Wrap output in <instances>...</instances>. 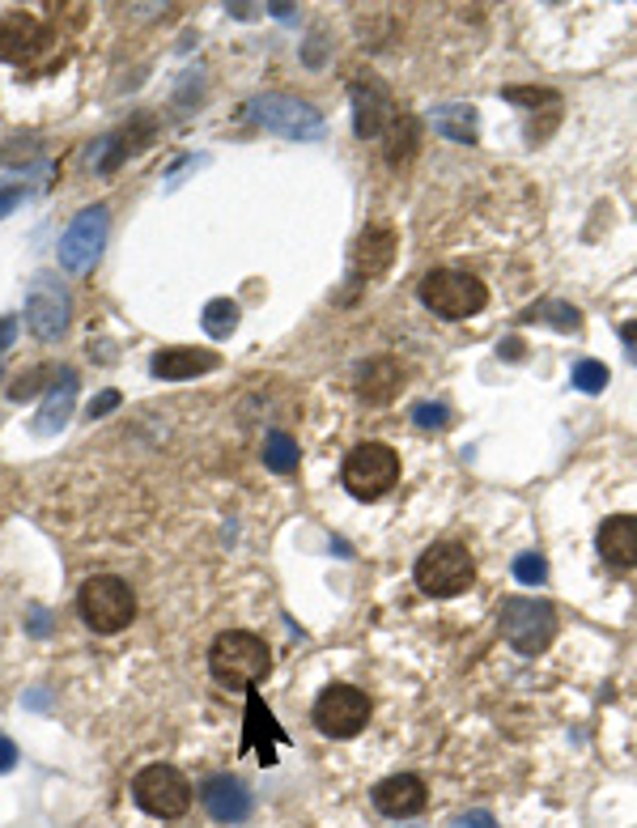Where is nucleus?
Listing matches in <instances>:
<instances>
[{"label":"nucleus","instance_id":"f257e3e1","mask_svg":"<svg viewBox=\"0 0 637 828\" xmlns=\"http://www.w3.org/2000/svg\"><path fill=\"white\" fill-rule=\"evenodd\" d=\"M268 667H272L268 646H263V638L247 634V629H226L209 646L212 680L226 688H256L268 676Z\"/></svg>","mask_w":637,"mask_h":828},{"label":"nucleus","instance_id":"f03ea898","mask_svg":"<svg viewBox=\"0 0 637 828\" xmlns=\"http://www.w3.org/2000/svg\"><path fill=\"white\" fill-rule=\"evenodd\" d=\"M77 612L94 634H119L137 616V595L116 573H98V578H86V587L77 591Z\"/></svg>","mask_w":637,"mask_h":828},{"label":"nucleus","instance_id":"7ed1b4c3","mask_svg":"<svg viewBox=\"0 0 637 828\" xmlns=\"http://www.w3.org/2000/svg\"><path fill=\"white\" fill-rule=\"evenodd\" d=\"M421 302L438 319H472V315H480L485 310V302H489V289L476 281L472 272H459V268H434V272H425L421 281Z\"/></svg>","mask_w":637,"mask_h":828},{"label":"nucleus","instance_id":"20e7f679","mask_svg":"<svg viewBox=\"0 0 637 828\" xmlns=\"http://www.w3.org/2000/svg\"><path fill=\"white\" fill-rule=\"evenodd\" d=\"M476 578L472 552L455 540H438L417 557V587L434 599H450V595L468 591Z\"/></svg>","mask_w":637,"mask_h":828},{"label":"nucleus","instance_id":"39448f33","mask_svg":"<svg viewBox=\"0 0 637 828\" xmlns=\"http://www.w3.org/2000/svg\"><path fill=\"white\" fill-rule=\"evenodd\" d=\"M497 625H501V638L519 655H540V650H548V641L557 638V612L544 599H522V595L506 599Z\"/></svg>","mask_w":637,"mask_h":828},{"label":"nucleus","instance_id":"423d86ee","mask_svg":"<svg viewBox=\"0 0 637 828\" xmlns=\"http://www.w3.org/2000/svg\"><path fill=\"white\" fill-rule=\"evenodd\" d=\"M400 480V455L387 442H361L345 459V489L361 501H378Z\"/></svg>","mask_w":637,"mask_h":828},{"label":"nucleus","instance_id":"0eeeda50","mask_svg":"<svg viewBox=\"0 0 637 828\" xmlns=\"http://www.w3.org/2000/svg\"><path fill=\"white\" fill-rule=\"evenodd\" d=\"M132 799L141 811L158 816V820H179L191 807V786L179 769L170 765H149L132 778Z\"/></svg>","mask_w":637,"mask_h":828},{"label":"nucleus","instance_id":"6e6552de","mask_svg":"<svg viewBox=\"0 0 637 828\" xmlns=\"http://www.w3.org/2000/svg\"><path fill=\"white\" fill-rule=\"evenodd\" d=\"M107 235H111V213H107L102 204L77 213L72 217V226L64 230V238H60V268L72 272V277H86L98 263V256H102Z\"/></svg>","mask_w":637,"mask_h":828},{"label":"nucleus","instance_id":"1a4fd4ad","mask_svg":"<svg viewBox=\"0 0 637 828\" xmlns=\"http://www.w3.org/2000/svg\"><path fill=\"white\" fill-rule=\"evenodd\" d=\"M69 319H72V302H69V289L56 281V272H34L30 281V293H26V323L30 331L51 345L69 331Z\"/></svg>","mask_w":637,"mask_h":828},{"label":"nucleus","instance_id":"9d476101","mask_svg":"<svg viewBox=\"0 0 637 828\" xmlns=\"http://www.w3.org/2000/svg\"><path fill=\"white\" fill-rule=\"evenodd\" d=\"M251 119L277 132V137H289V141H315L324 132V116L310 107V102H298V98H281V94H263L251 98Z\"/></svg>","mask_w":637,"mask_h":828},{"label":"nucleus","instance_id":"9b49d317","mask_svg":"<svg viewBox=\"0 0 637 828\" xmlns=\"http://www.w3.org/2000/svg\"><path fill=\"white\" fill-rule=\"evenodd\" d=\"M370 722V697L354 685H328L315 701V727L331 739H354Z\"/></svg>","mask_w":637,"mask_h":828},{"label":"nucleus","instance_id":"f8f14e48","mask_svg":"<svg viewBox=\"0 0 637 828\" xmlns=\"http://www.w3.org/2000/svg\"><path fill=\"white\" fill-rule=\"evenodd\" d=\"M48 48H51V30H48V22H39L34 13L13 9V13L0 18V60L26 64V60H34L39 51H48Z\"/></svg>","mask_w":637,"mask_h":828},{"label":"nucleus","instance_id":"ddd939ff","mask_svg":"<svg viewBox=\"0 0 637 828\" xmlns=\"http://www.w3.org/2000/svg\"><path fill=\"white\" fill-rule=\"evenodd\" d=\"M354 102H357V137H366V141L382 137V132H387V128H396V119H400V111H396L391 94L378 86L375 77H357Z\"/></svg>","mask_w":637,"mask_h":828},{"label":"nucleus","instance_id":"4468645a","mask_svg":"<svg viewBox=\"0 0 637 828\" xmlns=\"http://www.w3.org/2000/svg\"><path fill=\"white\" fill-rule=\"evenodd\" d=\"M200 804H205V811L217 825H242L251 816V790L238 778H230V774H212L200 786Z\"/></svg>","mask_w":637,"mask_h":828},{"label":"nucleus","instance_id":"2eb2a0df","mask_svg":"<svg viewBox=\"0 0 637 828\" xmlns=\"http://www.w3.org/2000/svg\"><path fill=\"white\" fill-rule=\"evenodd\" d=\"M391 260H396V230L382 226V221L366 226L354 247V277L357 281H378L391 268Z\"/></svg>","mask_w":637,"mask_h":828},{"label":"nucleus","instance_id":"dca6fc26","mask_svg":"<svg viewBox=\"0 0 637 828\" xmlns=\"http://www.w3.org/2000/svg\"><path fill=\"white\" fill-rule=\"evenodd\" d=\"M375 807L391 820H404V816H417L425 807V781L412 778V774H396V778H382L375 786Z\"/></svg>","mask_w":637,"mask_h":828},{"label":"nucleus","instance_id":"f3484780","mask_svg":"<svg viewBox=\"0 0 637 828\" xmlns=\"http://www.w3.org/2000/svg\"><path fill=\"white\" fill-rule=\"evenodd\" d=\"M595 545H599V557H604L608 566H616V569L637 566V515H613V519H604Z\"/></svg>","mask_w":637,"mask_h":828},{"label":"nucleus","instance_id":"a211bd4d","mask_svg":"<svg viewBox=\"0 0 637 828\" xmlns=\"http://www.w3.org/2000/svg\"><path fill=\"white\" fill-rule=\"evenodd\" d=\"M221 366V357L209 353V349H188V345H175V349H162L153 357V375L166 382H183V379H196V375H209Z\"/></svg>","mask_w":637,"mask_h":828},{"label":"nucleus","instance_id":"6ab92c4d","mask_svg":"<svg viewBox=\"0 0 637 828\" xmlns=\"http://www.w3.org/2000/svg\"><path fill=\"white\" fill-rule=\"evenodd\" d=\"M72 403H77V375L72 370H60V379L51 382V396L48 403L39 408V417H34V433H60L64 429V421H69Z\"/></svg>","mask_w":637,"mask_h":828},{"label":"nucleus","instance_id":"aec40b11","mask_svg":"<svg viewBox=\"0 0 637 828\" xmlns=\"http://www.w3.org/2000/svg\"><path fill=\"white\" fill-rule=\"evenodd\" d=\"M400 379H404L400 366H396L391 357H375V361H366L361 375H357V396L366 403H387L396 396Z\"/></svg>","mask_w":637,"mask_h":828},{"label":"nucleus","instance_id":"412c9836","mask_svg":"<svg viewBox=\"0 0 637 828\" xmlns=\"http://www.w3.org/2000/svg\"><path fill=\"white\" fill-rule=\"evenodd\" d=\"M149 137H153V123H149V119H141V123H137L132 132L123 128L119 137H111V141H102V149H111V153H102V158H98V170H102V174H111V170H116V166L123 162V158L141 153L145 144H149Z\"/></svg>","mask_w":637,"mask_h":828},{"label":"nucleus","instance_id":"4be33fe9","mask_svg":"<svg viewBox=\"0 0 637 828\" xmlns=\"http://www.w3.org/2000/svg\"><path fill=\"white\" fill-rule=\"evenodd\" d=\"M434 132H442L447 141L472 144L476 141V111L472 107H464V102L438 107V111H434Z\"/></svg>","mask_w":637,"mask_h":828},{"label":"nucleus","instance_id":"5701e85b","mask_svg":"<svg viewBox=\"0 0 637 828\" xmlns=\"http://www.w3.org/2000/svg\"><path fill=\"white\" fill-rule=\"evenodd\" d=\"M263 463H268L272 472H293V468H298V442H293L285 429H272V433L263 438Z\"/></svg>","mask_w":637,"mask_h":828},{"label":"nucleus","instance_id":"b1692460","mask_svg":"<svg viewBox=\"0 0 637 828\" xmlns=\"http://www.w3.org/2000/svg\"><path fill=\"white\" fill-rule=\"evenodd\" d=\"M235 328H238V307L230 298H212L209 307H205V331H209L212 340H226Z\"/></svg>","mask_w":637,"mask_h":828},{"label":"nucleus","instance_id":"393cba45","mask_svg":"<svg viewBox=\"0 0 637 828\" xmlns=\"http://www.w3.org/2000/svg\"><path fill=\"white\" fill-rule=\"evenodd\" d=\"M574 387L587 391V396L604 391V387H608V366H604V361H578V366H574Z\"/></svg>","mask_w":637,"mask_h":828},{"label":"nucleus","instance_id":"a878e982","mask_svg":"<svg viewBox=\"0 0 637 828\" xmlns=\"http://www.w3.org/2000/svg\"><path fill=\"white\" fill-rule=\"evenodd\" d=\"M515 578H519L522 587H540L544 578H548V561H544L540 552H522L519 561H515Z\"/></svg>","mask_w":637,"mask_h":828},{"label":"nucleus","instance_id":"bb28decb","mask_svg":"<svg viewBox=\"0 0 637 828\" xmlns=\"http://www.w3.org/2000/svg\"><path fill=\"white\" fill-rule=\"evenodd\" d=\"M43 379H56V370L51 366H43V370H30V375H22V379L9 387V400H30V396H39L43 387L39 382Z\"/></svg>","mask_w":637,"mask_h":828},{"label":"nucleus","instance_id":"cd10ccee","mask_svg":"<svg viewBox=\"0 0 637 828\" xmlns=\"http://www.w3.org/2000/svg\"><path fill=\"white\" fill-rule=\"evenodd\" d=\"M412 421H417L421 429H447L450 412L442 408V403H417V408H412Z\"/></svg>","mask_w":637,"mask_h":828},{"label":"nucleus","instance_id":"c85d7f7f","mask_svg":"<svg viewBox=\"0 0 637 828\" xmlns=\"http://www.w3.org/2000/svg\"><path fill=\"white\" fill-rule=\"evenodd\" d=\"M450 828H497V820L489 811H464V816L450 820Z\"/></svg>","mask_w":637,"mask_h":828},{"label":"nucleus","instance_id":"c756f323","mask_svg":"<svg viewBox=\"0 0 637 828\" xmlns=\"http://www.w3.org/2000/svg\"><path fill=\"white\" fill-rule=\"evenodd\" d=\"M22 200H26V188H0V221L13 213Z\"/></svg>","mask_w":637,"mask_h":828},{"label":"nucleus","instance_id":"7c9ffc66","mask_svg":"<svg viewBox=\"0 0 637 828\" xmlns=\"http://www.w3.org/2000/svg\"><path fill=\"white\" fill-rule=\"evenodd\" d=\"M111 408H119V391H102L98 400H90V421H98V417H107Z\"/></svg>","mask_w":637,"mask_h":828},{"label":"nucleus","instance_id":"2f4dec72","mask_svg":"<svg viewBox=\"0 0 637 828\" xmlns=\"http://www.w3.org/2000/svg\"><path fill=\"white\" fill-rule=\"evenodd\" d=\"M13 765H18V744H13V739H4V735H0V774H9V769H13Z\"/></svg>","mask_w":637,"mask_h":828},{"label":"nucleus","instance_id":"473e14b6","mask_svg":"<svg viewBox=\"0 0 637 828\" xmlns=\"http://www.w3.org/2000/svg\"><path fill=\"white\" fill-rule=\"evenodd\" d=\"M13 340H18V319H13V315H0V353H4Z\"/></svg>","mask_w":637,"mask_h":828},{"label":"nucleus","instance_id":"72a5a7b5","mask_svg":"<svg viewBox=\"0 0 637 828\" xmlns=\"http://www.w3.org/2000/svg\"><path fill=\"white\" fill-rule=\"evenodd\" d=\"M620 340L629 345V357L637 361V323H625V328H620Z\"/></svg>","mask_w":637,"mask_h":828}]
</instances>
